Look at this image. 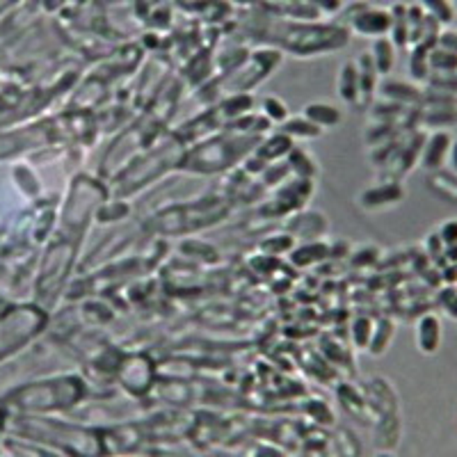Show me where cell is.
<instances>
[{"label": "cell", "instance_id": "cell-17", "mask_svg": "<svg viewBox=\"0 0 457 457\" xmlns=\"http://www.w3.org/2000/svg\"><path fill=\"white\" fill-rule=\"evenodd\" d=\"M439 238L444 245H457V222H446L441 227Z\"/></svg>", "mask_w": 457, "mask_h": 457}, {"label": "cell", "instance_id": "cell-10", "mask_svg": "<svg viewBox=\"0 0 457 457\" xmlns=\"http://www.w3.org/2000/svg\"><path fill=\"white\" fill-rule=\"evenodd\" d=\"M375 69L380 73H388L393 66V46L386 42V39H380V42L375 44Z\"/></svg>", "mask_w": 457, "mask_h": 457}, {"label": "cell", "instance_id": "cell-13", "mask_svg": "<svg viewBox=\"0 0 457 457\" xmlns=\"http://www.w3.org/2000/svg\"><path fill=\"white\" fill-rule=\"evenodd\" d=\"M352 336H355V343L359 348H368L371 343V336H373V323L368 318H357L355 325H352Z\"/></svg>", "mask_w": 457, "mask_h": 457}, {"label": "cell", "instance_id": "cell-18", "mask_svg": "<svg viewBox=\"0 0 457 457\" xmlns=\"http://www.w3.org/2000/svg\"><path fill=\"white\" fill-rule=\"evenodd\" d=\"M437 44H439L441 48H446V51H451V53L457 55V32H444Z\"/></svg>", "mask_w": 457, "mask_h": 457}, {"label": "cell", "instance_id": "cell-15", "mask_svg": "<svg viewBox=\"0 0 457 457\" xmlns=\"http://www.w3.org/2000/svg\"><path fill=\"white\" fill-rule=\"evenodd\" d=\"M286 131L290 135H307V138H316L320 133V129L316 124H311L309 119H304V126H302V117H295V119H290L286 124Z\"/></svg>", "mask_w": 457, "mask_h": 457}, {"label": "cell", "instance_id": "cell-16", "mask_svg": "<svg viewBox=\"0 0 457 457\" xmlns=\"http://www.w3.org/2000/svg\"><path fill=\"white\" fill-rule=\"evenodd\" d=\"M263 110L268 112L270 119H275V121L286 119V114H288L286 105L281 103L279 99H275V96H270V99H266V101H263Z\"/></svg>", "mask_w": 457, "mask_h": 457}, {"label": "cell", "instance_id": "cell-6", "mask_svg": "<svg viewBox=\"0 0 457 457\" xmlns=\"http://www.w3.org/2000/svg\"><path fill=\"white\" fill-rule=\"evenodd\" d=\"M338 94L343 96L348 103H357L359 99V71L352 64H348L338 76Z\"/></svg>", "mask_w": 457, "mask_h": 457}, {"label": "cell", "instance_id": "cell-14", "mask_svg": "<svg viewBox=\"0 0 457 457\" xmlns=\"http://www.w3.org/2000/svg\"><path fill=\"white\" fill-rule=\"evenodd\" d=\"M423 3L439 23H451L453 21V9L449 5V0H423Z\"/></svg>", "mask_w": 457, "mask_h": 457}, {"label": "cell", "instance_id": "cell-1", "mask_svg": "<svg viewBox=\"0 0 457 457\" xmlns=\"http://www.w3.org/2000/svg\"><path fill=\"white\" fill-rule=\"evenodd\" d=\"M419 348L423 352L432 355L437 348H439V341H441V325H439V318L434 316H423L419 320Z\"/></svg>", "mask_w": 457, "mask_h": 457}, {"label": "cell", "instance_id": "cell-2", "mask_svg": "<svg viewBox=\"0 0 457 457\" xmlns=\"http://www.w3.org/2000/svg\"><path fill=\"white\" fill-rule=\"evenodd\" d=\"M304 117L323 131V129H332V126L341 121V110L329 103H311L304 108Z\"/></svg>", "mask_w": 457, "mask_h": 457}, {"label": "cell", "instance_id": "cell-9", "mask_svg": "<svg viewBox=\"0 0 457 457\" xmlns=\"http://www.w3.org/2000/svg\"><path fill=\"white\" fill-rule=\"evenodd\" d=\"M391 28H393V42L398 46H405L407 42H410V23H407V9L403 5L393 7Z\"/></svg>", "mask_w": 457, "mask_h": 457}, {"label": "cell", "instance_id": "cell-3", "mask_svg": "<svg viewBox=\"0 0 457 457\" xmlns=\"http://www.w3.org/2000/svg\"><path fill=\"white\" fill-rule=\"evenodd\" d=\"M451 151V135L437 133L432 135V140L427 142V147L423 151V165L427 170H437L444 162V158Z\"/></svg>", "mask_w": 457, "mask_h": 457}, {"label": "cell", "instance_id": "cell-4", "mask_svg": "<svg viewBox=\"0 0 457 457\" xmlns=\"http://www.w3.org/2000/svg\"><path fill=\"white\" fill-rule=\"evenodd\" d=\"M400 199H403V188L398 186V183H386V186L366 190L362 197V203L368 208H377V206H384V203H393Z\"/></svg>", "mask_w": 457, "mask_h": 457}, {"label": "cell", "instance_id": "cell-21", "mask_svg": "<svg viewBox=\"0 0 457 457\" xmlns=\"http://www.w3.org/2000/svg\"><path fill=\"white\" fill-rule=\"evenodd\" d=\"M451 162H453V167H455V172H457V142L451 144Z\"/></svg>", "mask_w": 457, "mask_h": 457}, {"label": "cell", "instance_id": "cell-5", "mask_svg": "<svg viewBox=\"0 0 457 457\" xmlns=\"http://www.w3.org/2000/svg\"><path fill=\"white\" fill-rule=\"evenodd\" d=\"M357 28L366 35H380L391 28V16L384 12H366L357 18Z\"/></svg>", "mask_w": 457, "mask_h": 457}, {"label": "cell", "instance_id": "cell-12", "mask_svg": "<svg viewBox=\"0 0 457 457\" xmlns=\"http://www.w3.org/2000/svg\"><path fill=\"white\" fill-rule=\"evenodd\" d=\"M430 51H432V48L425 46V44L421 42V46L416 48L414 55H412V66H410V71H412V76L416 78V81H421V78L427 76V66H430V62H427V55H430Z\"/></svg>", "mask_w": 457, "mask_h": 457}, {"label": "cell", "instance_id": "cell-20", "mask_svg": "<svg viewBox=\"0 0 457 457\" xmlns=\"http://www.w3.org/2000/svg\"><path fill=\"white\" fill-rule=\"evenodd\" d=\"M446 311H449V314H451L453 318H457V293H455V297L451 299V302L446 304Z\"/></svg>", "mask_w": 457, "mask_h": 457}, {"label": "cell", "instance_id": "cell-19", "mask_svg": "<svg viewBox=\"0 0 457 457\" xmlns=\"http://www.w3.org/2000/svg\"><path fill=\"white\" fill-rule=\"evenodd\" d=\"M427 245H430V254L439 261V254H441V238H439V233H437V236H430V240H427Z\"/></svg>", "mask_w": 457, "mask_h": 457}, {"label": "cell", "instance_id": "cell-11", "mask_svg": "<svg viewBox=\"0 0 457 457\" xmlns=\"http://www.w3.org/2000/svg\"><path fill=\"white\" fill-rule=\"evenodd\" d=\"M427 62H430L434 69L446 71V73L457 71V55L451 53V51H446V48H432L430 60H427Z\"/></svg>", "mask_w": 457, "mask_h": 457}, {"label": "cell", "instance_id": "cell-8", "mask_svg": "<svg viewBox=\"0 0 457 457\" xmlns=\"http://www.w3.org/2000/svg\"><path fill=\"white\" fill-rule=\"evenodd\" d=\"M391 334H393V325L388 323V320H380L377 327H373V336H371V348L373 355H382L384 350L388 348V341H391Z\"/></svg>", "mask_w": 457, "mask_h": 457}, {"label": "cell", "instance_id": "cell-22", "mask_svg": "<svg viewBox=\"0 0 457 457\" xmlns=\"http://www.w3.org/2000/svg\"><path fill=\"white\" fill-rule=\"evenodd\" d=\"M449 259L457 261V245H449Z\"/></svg>", "mask_w": 457, "mask_h": 457}, {"label": "cell", "instance_id": "cell-7", "mask_svg": "<svg viewBox=\"0 0 457 457\" xmlns=\"http://www.w3.org/2000/svg\"><path fill=\"white\" fill-rule=\"evenodd\" d=\"M382 92L388 96V99H393V101H407V103L421 101V92L416 90V87L403 85V83H398V81H388V83L382 87Z\"/></svg>", "mask_w": 457, "mask_h": 457}]
</instances>
